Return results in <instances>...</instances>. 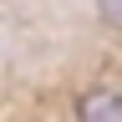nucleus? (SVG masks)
Wrapping results in <instances>:
<instances>
[{
	"label": "nucleus",
	"mask_w": 122,
	"mask_h": 122,
	"mask_svg": "<svg viewBox=\"0 0 122 122\" xmlns=\"http://www.w3.org/2000/svg\"><path fill=\"white\" fill-rule=\"evenodd\" d=\"M76 117H122V97L107 92V86L81 92V97H76Z\"/></svg>",
	"instance_id": "nucleus-1"
},
{
	"label": "nucleus",
	"mask_w": 122,
	"mask_h": 122,
	"mask_svg": "<svg viewBox=\"0 0 122 122\" xmlns=\"http://www.w3.org/2000/svg\"><path fill=\"white\" fill-rule=\"evenodd\" d=\"M97 15H102L112 30H122V0H97Z\"/></svg>",
	"instance_id": "nucleus-2"
}]
</instances>
